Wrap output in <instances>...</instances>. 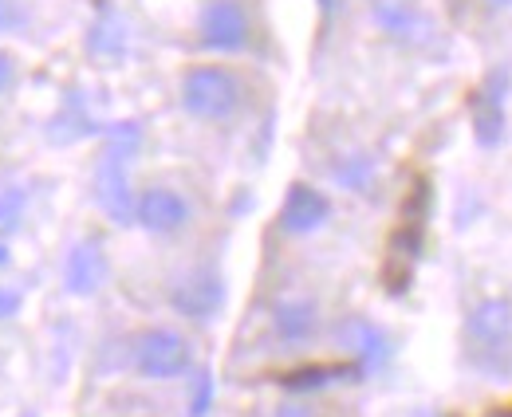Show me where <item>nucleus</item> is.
Returning <instances> with one entry per match:
<instances>
[{
	"label": "nucleus",
	"instance_id": "f257e3e1",
	"mask_svg": "<svg viewBox=\"0 0 512 417\" xmlns=\"http://www.w3.org/2000/svg\"><path fill=\"white\" fill-rule=\"evenodd\" d=\"M465 351L489 382L512 378V299L485 296L465 315Z\"/></svg>",
	"mask_w": 512,
	"mask_h": 417
},
{
	"label": "nucleus",
	"instance_id": "f03ea898",
	"mask_svg": "<svg viewBox=\"0 0 512 417\" xmlns=\"http://www.w3.org/2000/svg\"><path fill=\"white\" fill-rule=\"evenodd\" d=\"M142 150V126L115 122L107 130V150L95 166V201L115 225H134V189H130V162Z\"/></svg>",
	"mask_w": 512,
	"mask_h": 417
},
{
	"label": "nucleus",
	"instance_id": "7ed1b4c3",
	"mask_svg": "<svg viewBox=\"0 0 512 417\" xmlns=\"http://www.w3.org/2000/svg\"><path fill=\"white\" fill-rule=\"evenodd\" d=\"M178 103L182 111L201 122H225L233 119L245 103V83L237 71L221 67V63H201L182 75L178 87Z\"/></svg>",
	"mask_w": 512,
	"mask_h": 417
},
{
	"label": "nucleus",
	"instance_id": "20e7f679",
	"mask_svg": "<svg viewBox=\"0 0 512 417\" xmlns=\"http://www.w3.org/2000/svg\"><path fill=\"white\" fill-rule=\"evenodd\" d=\"M130 362L146 382H174L193 370V343L178 327H150L134 339Z\"/></svg>",
	"mask_w": 512,
	"mask_h": 417
},
{
	"label": "nucleus",
	"instance_id": "39448f33",
	"mask_svg": "<svg viewBox=\"0 0 512 417\" xmlns=\"http://www.w3.org/2000/svg\"><path fill=\"white\" fill-rule=\"evenodd\" d=\"M249 36H253V24L241 0H209L197 16V40L205 52H217V56L245 52Z\"/></svg>",
	"mask_w": 512,
	"mask_h": 417
},
{
	"label": "nucleus",
	"instance_id": "423d86ee",
	"mask_svg": "<svg viewBox=\"0 0 512 417\" xmlns=\"http://www.w3.org/2000/svg\"><path fill=\"white\" fill-rule=\"evenodd\" d=\"M170 307L190 323H213L225 307V280L217 268H190L170 284Z\"/></svg>",
	"mask_w": 512,
	"mask_h": 417
},
{
	"label": "nucleus",
	"instance_id": "0eeeda50",
	"mask_svg": "<svg viewBox=\"0 0 512 417\" xmlns=\"http://www.w3.org/2000/svg\"><path fill=\"white\" fill-rule=\"evenodd\" d=\"M193 221V205L182 189L170 185H150L134 197V225L146 229L150 237H174Z\"/></svg>",
	"mask_w": 512,
	"mask_h": 417
},
{
	"label": "nucleus",
	"instance_id": "6e6552de",
	"mask_svg": "<svg viewBox=\"0 0 512 417\" xmlns=\"http://www.w3.org/2000/svg\"><path fill=\"white\" fill-rule=\"evenodd\" d=\"M335 339H339V347L351 355V366L359 370V378L379 374V370L390 366V358H394L390 335H386L379 323L363 319V315H347V319H339V323H335Z\"/></svg>",
	"mask_w": 512,
	"mask_h": 417
},
{
	"label": "nucleus",
	"instance_id": "1a4fd4ad",
	"mask_svg": "<svg viewBox=\"0 0 512 417\" xmlns=\"http://www.w3.org/2000/svg\"><path fill=\"white\" fill-rule=\"evenodd\" d=\"M505 103H509V67H497L485 75L481 91L473 95V138L477 146L493 150L505 142Z\"/></svg>",
	"mask_w": 512,
	"mask_h": 417
},
{
	"label": "nucleus",
	"instance_id": "9d476101",
	"mask_svg": "<svg viewBox=\"0 0 512 417\" xmlns=\"http://www.w3.org/2000/svg\"><path fill=\"white\" fill-rule=\"evenodd\" d=\"M111 276V260L103 252V240L99 237H83L71 244V252L64 256V288L67 296L91 299L103 292Z\"/></svg>",
	"mask_w": 512,
	"mask_h": 417
},
{
	"label": "nucleus",
	"instance_id": "9b49d317",
	"mask_svg": "<svg viewBox=\"0 0 512 417\" xmlns=\"http://www.w3.org/2000/svg\"><path fill=\"white\" fill-rule=\"evenodd\" d=\"M371 16H375V24L383 28L394 44L430 48V44L438 40L434 20H430L418 4H410V0H375V4H371Z\"/></svg>",
	"mask_w": 512,
	"mask_h": 417
},
{
	"label": "nucleus",
	"instance_id": "f8f14e48",
	"mask_svg": "<svg viewBox=\"0 0 512 417\" xmlns=\"http://www.w3.org/2000/svg\"><path fill=\"white\" fill-rule=\"evenodd\" d=\"M331 197L316 189V185H308V181H296V185H288V193H284V205H280V229L288 233V237H312V233H320L323 225L331 221Z\"/></svg>",
	"mask_w": 512,
	"mask_h": 417
},
{
	"label": "nucleus",
	"instance_id": "ddd939ff",
	"mask_svg": "<svg viewBox=\"0 0 512 417\" xmlns=\"http://www.w3.org/2000/svg\"><path fill=\"white\" fill-rule=\"evenodd\" d=\"M272 335L284 347H308L320 335V303L312 296H284L272 307Z\"/></svg>",
	"mask_w": 512,
	"mask_h": 417
},
{
	"label": "nucleus",
	"instance_id": "4468645a",
	"mask_svg": "<svg viewBox=\"0 0 512 417\" xmlns=\"http://www.w3.org/2000/svg\"><path fill=\"white\" fill-rule=\"evenodd\" d=\"M331 181H335L339 189H347V193L371 197V193L379 189V162H375L371 154H363V150L339 154V158L331 162Z\"/></svg>",
	"mask_w": 512,
	"mask_h": 417
},
{
	"label": "nucleus",
	"instance_id": "2eb2a0df",
	"mask_svg": "<svg viewBox=\"0 0 512 417\" xmlns=\"http://www.w3.org/2000/svg\"><path fill=\"white\" fill-rule=\"evenodd\" d=\"M335 382H359V370L351 362H320V366H300L292 374L280 378L284 390H296V394H312V390H327Z\"/></svg>",
	"mask_w": 512,
	"mask_h": 417
},
{
	"label": "nucleus",
	"instance_id": "dca6fc26",
	"mask_svg": "<svg viewBox=\"0 0 512 417\" xmlns=\"http://www.w3.org/2000/svg\"><path fill=\"white\" fill-rule=\"evenodd\" d=\"M213 398H217V382L209 370H197L190 386V417H209L213 414Z\"/></svg>",
	"mask_w": 512,
	"mask_h": 417
},
{
	"label": "nucleus",
	"instance_id": "f3484780",
	"mask_svg": "<svg viewBox=\"0 0 512 417\" xmlns=\"http://www.w3.org/2000/svg\"><path fill=\"white\" fill-rule=\"evenodd\" d=\"M20 217H24V189H16V185L0 189V237L16 233Z\"/></svg>",
	"mask_w": 512,
	"mask_h": 417
},
{
	"label": "nucleus",
	"instance_id": "a211bd4d",
	"mask_svg": "<svg viewBox=\"0 0 512 417\" xmlns=\"http://www.w3.org/2000/svg\"><path fill=\"white\" fill-rule=\"evenodd\" d=\"M20 303H24L20 292H12V288H4V284H0V323H8V319L20 311Z\"/></svg>",
	"mask_w": 512,
	"mask_h": 417
},
{
	"label": "nucleus",
	"instance_id": "6ab92c4d",
	"mask_svg": "<svg viewBox=\"0 0 512 417\" xmlns=\"http://www.w3.org/2000/svg\"><path fill=\"white\" fill-rule=\"evenodd\" d=\"M272 417H316V410H312V406H304V402H284Z\"/></svg>",
	"mask_w": 512,
	"mask_h": 417
},
{
	"label": "nucleus",
	"instance_id": "aec40b11",
	"mask_svg": "<svg viewBox=\"0 0 512 417\" xmlns=\"http://www.w3.org/2000/svg\"><path fill=\"white\" fill-rule=\"evenodd\" d=\"M12 75H16V63H12V56H8V52H0V91L12 83Z\"/></svg>",
	"mask_w": 512,
	"mask_h": 417
},
{
	"label": "nucleus",
	"instance_id": "412c9836",
	"mask_svg": "<svg viewBox=\"0 0 512 417\" xmlns=\"http://www.w3.org/2000/svg\"><path fill=\"white\" fill-rule=\"evenodd\" d=\"M8 24H12V8L0 0V28H8Z\"/></svg>",
	"mask_w": 512,
	"mask_h": 417
},
{
	"label": "nucleus",
	"instance_id": "4be33fe9",
	"mask_svg": "<svg viewBox=\"0 0 512 417\" xmlns=\"http://www.w3.org/2000/svg\"><path fill=\"white\" fill-rule=\"evenodd\" d=\"M8 264H12V252H8V244L0 240V268H8Z\"/></svg>",
	"mask_w": 512,
	"mask_h": 417
},
{
	"label": "nucleus",
	"instance_id": "5701e85b",
	"mask_svg": "<svg viewBox=\"0 0 512 417\" xmlns=\"http://www.w3.org/2000/svg\"><path fill=\"white\" fill-rule=\"evenodd\" d=\"M489 8H512V0H485Z\"/></svg>",
	"mask_w": 512,
	"mask_h": 417
}]
</instances>
